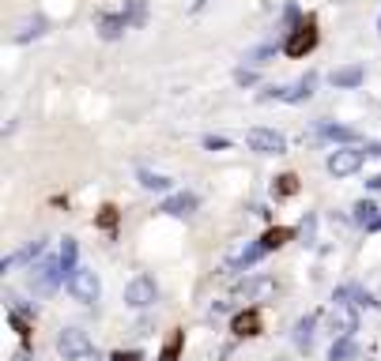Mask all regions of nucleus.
Here are the masks:
<instances>
[{
  "mask_svg": "<svg viewBox=\"0 0 381 361\" xmlns=\"http://www.w3.org/2000/svg\"><path fill=\"white\" fill-rule=\"evenodd\" d=\"M178 354H181V331H170V339L163 346V357L159 361H178Z\"/></svg>",
  "mask_w": 381,
  "mask_h": 361,
  "instance_id": "bb28decb",
  "label": "nucleus"
},
{
  "mask_svg": "<svg viewBox=\"0 0 381 361\" xmlns=\"http://www.w3.org/2000/svg\"><path fill=\"white\" fill-rule=\"evenodd\" d=\"M313 328H318V316H302L298 324H295V346H298L302 354L313 350Z\"/></svg>",
  "mask_w": 381,
  "mask_h": 361,
  "instance_id": "4468645a",
  "label": "nucleus"
},
{
  "mask_svg": "<svg viewBox=\"0 0 381 361\" xmlns=\"http://www.w3.org/2000/svg\"><path fill=\"white\" fill-rule=\"evenodd\" d=\"M377 31H381V19H377Z\"/></svg>",
  "mask_w": 381,
  "mask_h": 361,
  "instance_id": "58836bf2",
  "label": "nucleus"
},
{
  "mask_svg": "<svg viewBox=\"0 0 381 361\" xmlns=\"http://www.w3.org/2000/svg\"><path fill=\"white\" fill-rule=\"evenodd\" d=\"M204 147L208 151H223V147H230V140L227 136H204Z\"/></svg>",
  "mask_w": 381,
  "mask_h": 361,
  "instance_id": "7c9ffc66",
  "label": "nucleus"
},
{
  "mask_svg": "<svg viewBox=\"0 0 381 361\" xmlns=\"http://www.w3.org/2000/svg\"><path fill=\"white\" fill-rule=\"evenodd\" d=\"M98 226H102V230H110V234H113V226H117V207H102Z\"/></svg>",
  "mask_w": 381,
  "mask_h": 361,
  "instance_id": "c85d7f7f",
  "label": "nucleus"
},
{
  "mask_svg": "<svg viewBox=\"0 0 381 361\" xmlns=\"http://www.w3.org/2000/svg\"><path fill=\"white\" fill-rule=\"evenodd\" d=\"M11 361H31V354H27V350H19V354L11 357Z\"/></svg>",
  "mask_w": 381,
  "mask_h": 361,
  "instance_id": "e433bc0d",
  "label": "nucleus"
},
{
  "mask_svg": "<svg viewBox=\"0 0 381 361\" xmlns=\"http://www.w3.org/2000/svg\"><path fill=\"white\" fill-rule=\"evenodd\" d=\"M283 23H287V26H298V23H302V11H298V8L291 4V8L283 11Z\"/></svg>",
  "mask_w": 381,
  "mask_h": 361,
  "instance_id": "473e14b6",
  "label": "nucleus"
},
{
  "mask_svg": "<svg viewBox=\"0 0 381 361\" xmlns=\"http://www.w3.org/2000/svg\"><path fill=\"white\" fill-rule=\"evenodd\" d=\"M265 252H268L265 245H249V248L242 252V256H238V260H234V267H238V271H242V267H249V263H257L260 256H265Z\"/></svg>",
  "mask_w": 381,
  "mask_h": 361,
  "instance_id": "a878e982",
  "label": "nucleus"
},
{
  "mask_svg": "<svg viewBox=\"0 0 381 361\" xmlns=\"http://www.w3.org/2000/svg\"><path fill=\"white\" fill-rule=\"evenodd\" d=\"M272 290H275L272 278H245V283H238V298L253 301V298H268Z\"/></svg>",
  "mask_w": 381,
  "mask_h": 361,
  "instance_id": "2eb2a0df",
  "label": "nucleus"
},
{
  "mask_svg": "<svg viewBox=\"0 0 381 361\" xmlns=\"http://www.w3.org/2000/svg\"><path fill=\"white\" fill-rule=\"evenodd\" d=\"M38 34H46V19H42V16L23 19L19 31H16V42H31V38H38Z\"/></svg>",
  "mask_w": 381,
  "mask_h": 361,
  "instance_id": "412c9836",
  "label": "nucleus"
},
{
  "mask_svg": "<svg viewBox=\"0 0 381 361\" xmlns=\"http://www.w3.org/2000/svg\"><path fill=\"white\" fill-rule=\"evenodd\" d=\"M313 226H318L313 219H306V222H302V237H306V245H313Z\"/></svg>",
  "mask_w": 381,
  "mask_h": 361,
  "instance_id": "72a5a7b5",
  "label": "nucleus"
},
{
  "mask_svg": "<svg viewBox=\"0 0 381 361\" xmlns=\"http://www.w3.org/2000/svg\"><path fill=\"white\" fill-rule=\"evenodd\" d=\"M351 357H359V346L351 342V335H340L328 350V361H351Z\"/></svg>",
  "mask_w": 381,
  "mask_h": 361,
  "instance_id": "6ab92c4d",
  "label": "nucleus"
},
{
  "mask_svg": "<svg viewBox=\"0 0 381 361\" xmlns=\"http://www.w3.org/2000/svg\"><path fill=\"white\" fill-rule=\"evenodd\" d=\"M275 57V46H260V49H253V53H249V68H260V64H268Z\"/></svg>",
  "mask_w": 381,
  "mask_h": 361,
  "instance_id": "cd10ccee",
  "label": "nucleus"
},
{
  "mask_svg": "<svg viewBox=\"0 0 381 361\" xmlns=\"http://www.w3.org/2000/svg\"><path fill=\"white\" fill-rule=\"evenodd\" d=\"M140 184L148 192H166L170 189V177H163V173H151V169H140Z\"/></svg>",
  "mask_w": 381,
  "mask_h": 361,
  "instance_id": "5701e85b",
  "label": "nucleus"
},
{
  "mask_svg": "<svg viewBox=\"0 0 381 361\" xmlns=\"http://www.w3.org/2000/svg\"><path fill=\"white\" fill-rule=\"evenodd\" d=\"M234 79H238V87H253L257 83V72L253 68H238V72H234Z\"/></svg>",
  "mask_w": 381,
  "mask_h": 361,
  "instance_id": "c756f323",
  "label": "nucleus"
},
{
  "mask_svg": "<svg viewBox=\"0 0 381 361\" xmlns=\"http://www.w3.org/2000/svg\"><path fill=\"white\" fill-rule=\"evenodd\" d=\"M95 26H98V34L106 38V42H113V38H121V34L128 31V19H125V11H117V16H110V11H98Z\"/></svg>",
  "mask_w": 381,
  "mask_h": 361,
  "instance_id": "9b49d317",
  "label": "nucleus"
},
{
  "mask_svg": "<svg viewBox=\"0 0 381 361\" xmlns=\"http://www.w3.org/2000/svg\"><path fill=\"white\" fill-rule=\"evenodd\" d=\"M362 68H359V64H347V68H336L332 72V87H359L362 83Z\"/></svg>",
  "mask_w": 381,
  "mask_h": 361,
  "instance_id": "f3484780",
  "label": "nucleus"
},
{
  "mask_svg": "<svg viewBox=\"0 0 381 361\" xmlns=\"http://www.w3.org/2000/svg\"><path fill=\"white\" fill-rule=\"evenodd\" d=\"M57 350H61L64 361H83V357L95 354V346H91L87 331H80V328H64L61 335H57Z\"/></svg>",
  "mask_w": 381,
  "mask_h": 361,
  "instance_id": "f03ea898",
  "label": "nucleus"
},
{
  "mask_svg": "<svg viewBox=\"0 0 381 361\" xmlns=\"http://www.w3.org/2000/svg\"><path fill=\"white\" fill-rule=\"evenodd\" d=\"M245 143H249V151H257V155H283L287 151V136L275 128H249Z\"/></svg>",
  "mask_w": 381,
  "mask_h": 361,
  "instance_id": "20e7f679",
  "label": "nucleus"
},
{
  "mask_svg": "<svg viewBox=\"0 0 381 361\" xmlns=\"http://www.w3.org/2000/svg\"><path fill=\"white\" fill-rule=\"evenodd\" d=\"M313 87H318V75L306 72L295 87H265V90H260V102H272V98L275 102H306L313 95Z\"/></svg>",
  "mask_w": 381,
  "mask_h": 361,
  "instance_id": "7ed1b4c3",
  "label": "nucleus"
},
{
  "mask_svg": "<svg viewBox=\"0 0 381 361\" xmlns=\"http://www.w3.org/2000/svg\"><path fill=\"white\" fill-rule=\"evenodd\" d=\"M366 184H370V189H381V173H374V177L366 181Z\"/></svg>",
  "mask_w": 381,
  "mask_h": 361,
  "instance_id": "c9c22d12",
  "label": "nucleus"
},
{
  "mask_svg": "<svg viewBox=\"0 0 381 361\" xmlns=\"http://www.w3.org/2000/svg\"><path fill=\"white\" fill-rule=\"evenodd\" d=\"M313 46H318V23L306 19V23H298L291 38L283 42V53L287 57H306V53H313Z\"/></svg>",
  "mask_w": 381,
  "mask_h": 361,
  "instance_id": "423d86ee",
  "label": "nucleus"
},
{
  "mask_svg": "<svg viewBox=\"0 0 381 361\" xmlns=\"http://www.w3.org/2000/svg\"><path fill=\"white\" fill-rule=\"evenodd\" d=\"M61 278H64V271H61V260H42V263H31V286H34V293H54L57 286H61Z\"/></svg>",
  "mask_w": 381,
  "mask_h": 361,
  "instance_id": "39448f33",
  "label": "nucleus"
},
{
  "mask_svg": "<svg viewBox=\"0 0 381 361\" xmlns=\"http://www.w3.org/2000/svg\"><path fill=\"white\" fill-rule=\"evenodd\" d=\"M366 155H374V158H381V143H366Z\"/></svg>",
  "mask_w": 381,
  "mask_h": 361,
  "instance_id": "f704fd0d",
  "label": "nucleus"
},
{
  "mask_svg": "<svg viewBox=\"0 0 381 361\" xmlns=\"http://www.w3.org/2000/svg\"><path fill=\"white\" fill-rule=\"evenodd\" d=\"M110 361H143V357H140L136 350H113V354H110Z\"/></svg>",
  "mask_w": 381,
  "mask_h": 361,
  "instance_id": "2f4dec72",
  "label": "nucleus"
},
{
  "mask_svg": "<svg viewBox=\"0 0 381 361\" xmlns=\"http://www.w3.org/2000/svg\"><path fill=\"white\" fill-rule=\"evenodd\" d=\"M8 324H11V328H16V331H19V339H23V342H27V339H31V324H27V313L11 309V313H8Z\"/></svg>",
  "mask_w": 381,
  "mask_h": 361,
  "instance_id": "393cba45",
  "label": "nucleus"
},
{
  "mask_svg": "<svg viewBox=\"0 0 381 361\" xmlns=\"http://www.w3.org/2000/svg\"><path fill=\"white\" fill-rule=\"evenodd\" d=\"M318 136L332 140V143H355V140H359V132H355V128H344V125H321Z\"/></svg>",
  "mask_w": 381,
  "mask_h": 361,
  "instance_id": "a211bd4d",
  "label": "nucleus"
},
{
  "mask_svg": "<svg viewBox=\"0 0 381 361\" xmlns=\"http://www.w3.org/2000/svg\"><path fill=\"white\" fill-rule=\"evenodd\" d=\"M76 252H80V245H76L72 237H64V245H61V271H64V278H68L72 271H76Z\"/></svg>",
  "mask_w": 381,
  "mask_h": 361,
  "instance_id": "4be33fe9",
  "label": "nucleus"
},
{
  "mask_svg": "<svg viewBox=\"0 0 381 361\" xmlns=\"http://www.w3.org/2000/svg\"><path fill=\"white\" fill-rule=\"evenodd\" d=\"M68 283V293L76 301H83V305H95L98 301V293H102V283H98V275L91 271V267H76V271L64 278Z\"/></svg>",
  "mask_w": 381,
  "mask_h": 361,
  "instance_id": "f257e3e1",
  "label": "nucleus"
},
{
  "mask_svg": "<svg viewBox=\"0 0 381 361\" xmlns=\"http://www.w3.org/2000/svg\"><path fill=\"white\" fill-rule=\"evenodd\" d=\"M204 4H208V0H193V11H200Z\"/></svg>",
  "mask_w": 381,
  "mask_h": 361,
  "instance_id": "4c0bfd02",
  "label": "nucleus"
},
{
  "mask_svg": "<svg viewBox=\"0 0 381 361\" xmlns=\"http://www.w3.org/2000/svg\"><path fill=\"white\" fill-rule=\"evenodd\" d=\"M328 324H332L336 335H355L359 331V316L351 313V301H336L332 313H328Z\"/></svg>",
  "mask_w": 381,
  "mask_h": 361,
  "instance_id": "1a4fd4ad",
  "label": "nucleus"
},
{
  "mask_svg": "<svg viewBox=\"0 0 381 361\" xmlns=\"http://www.w3.org/2000/svg\"><path fill=\"white\" fill-rule=\"evenodd\" d=\"M196 204H200V199H196L193 192H174V196H166L163 199V215H174V219H186V215H193L196 211Z\"/></svg>",
  "mask_w": 381,
  "mask_h": 361,
  "instance_id": "9d476101",
  "label": "nucleus"
},
{
  "mask_svg": "<svg viewBox=\"0 0 381 361\" xmlns=\"http://www.w3.org/2000/svg\"><path fill=\"white\" fill-rule=\"evenodd\" d=\"M362 158H366V151H355V147H344V151H332L328 155V173L332 177H351V173H359V166H362Z\"/></svg>",
  "mask_w": 381,
  "mask_h": 361,
  "instance_id": "6e6552de",
  "label": "nucleus"
},
{
  "mask_svg": "<svg viewBox=\"0 0 381 361\" xmlns=\"http://www.w3.org/2000/svg\"><path fill=\"white\" fill-rule=\"evenodd\" d=\"M230 331H234L238 339H253V335H260V313H257V309L238 313V316H234V324H230Z\"/></svg>",
  "mask_w": 381,
  "mask_h": 361,
  "instance_id": "f8f14e48",
  "label": "nucleus"
},
{
  "mask_svg": "<svg viewBox=\"0 0 381 361\" xmlns=\"http://www.w3.org/2000/svg\"><path fill=\"white\" fill-rule=\"evenodd\" d=\"M355 222H359L362 230H381V207H374L370 199H359V204H355Z\"/></svg>",
  "mask_w": 381,
  "mask_h": 361,
  "instance_id": "ddd939ff",
  "label": "nucleus"
},
{
  "mask_svg": "<svg viewBox=\"0 0 381 361\" xmlns=\"http://www.w3.org/2000/svg\"><path fill=\"white\" fill-rule=\"evenodd\" d=\"M125 19H128V26H143V19H148L143 0H125Z\"/></svg>",
  "mask_w": 381,
  "mask_h": 361,
  "instance_id": "b1692460",
  "label": "nucleus"
},
{
  "mask_svg": "<svg viewBox=\"0 0 381 361\" xmlns=\"http://www.w3.org/2000/svg\"><path fill=\"white\" fill-rule=\"evenodd\" d=\"M298 192V177L295 173H280V177L272 181V196L275 199H287V196H295Z\"/></svg>",
  "mask_w": 381,
  "mask_h": 361,
  "instance_id": "aec40b11",
  "label": "nucleus"
},
{
  "mask_svg": "<svg viewBox=\"0 0 381 361\" xmlns=\"http://www.w3.org/2000/svg\"><path fill=\"white\" fill-rule=\"evenodd\" d=\"M155 298H159V286L148 275H136L125 286V305H133V309H148V305H155Z\"/></svg>",
  "mask_w": 381,
  "mask_h": 361,
  "instance_id": "0eeeda50",
  "label": "nucleus"
},
{
  "mask_svg": "<svg viewBox=\"0 0 381 361\" xmlns=\"http://www.w3.org/2000/svg\"><path fill=\"white\" fill-rule=\"evenodd\" d=\"M291 237H295V230H291V226H272V230H268L265 237H260V245H265L268 252H275V248H283Z\"/></svg>",
  "mask_w": 381,
  "mask_h": 361,
  "instance_id": "dca6fc26",
  "label": "nucleus"
}]
</instances>
